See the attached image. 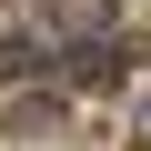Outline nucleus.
I'll list each match as a JSON object with an SVG mask.
<instances>
[{
  "instance_id": "1",
  "label": "nucleus",
  "mask_w": 151,
  "mask_h": 151,
  "mask_svg": "<svg viewBox=\"0 0 151 151\" xmlns=\"http://www.w3.org/2000/svg\"><path fill=\"white\" fill-rule=\"evenodd\" d=\"M50 70V30H10L0 40V81H40Z\"/></svg>"
}]
</instances>
